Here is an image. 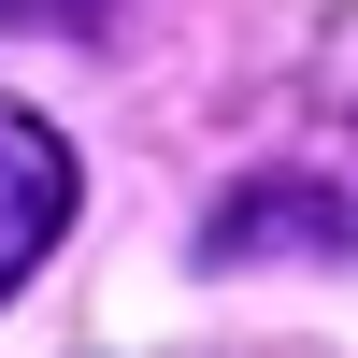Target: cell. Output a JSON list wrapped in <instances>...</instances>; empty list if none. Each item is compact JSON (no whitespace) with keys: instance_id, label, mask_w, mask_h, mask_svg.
<instances>
[{"instance_id":"cell-2","label":"cell","mask_w":358,"mask_h":358,"mask_svg":"<svg viewBox=\"0 0 358 358\" xmlns=\"http://www.w3.org/2000/svg\"><path fill=\"white\" fill-rule=\"evenodd\" d=\"M115 0H0V29H101Z\"/></svg>"},{"instance_id":"cell-1","label":"cell","mask_w":358,"mask_h":358,"mask_svg":"<svg viewBox=\"0 0 358 358\" xmlns=\"http://www.w3.org/2000/svg\"><path fill=\"white\" fill-rule=\"evenodd\" d=\"M72 187H86V172H72V143H57L29 101H0V301H15V287L57 258V229H72Z\"/></svg>"}]
</instances>
